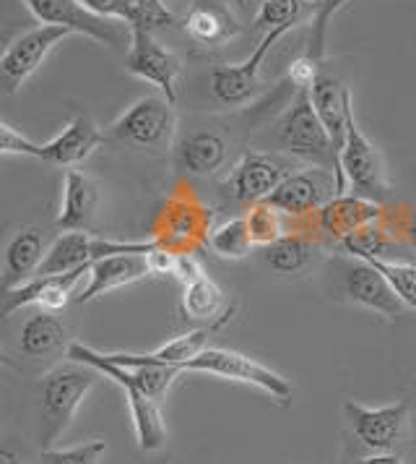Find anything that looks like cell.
I'll list each match as a JSON object with an SVG mask.
<instances>
[{
    "label": "cell",
    "instance_id": "7bdbcfd3",
    "mask_svg": "<svg viewBox=\"0 0 416 464\" xmlns=\"http://www.w3.org/2000/svg\"><path fill=\"white\" fill-rule=\"evenodd\" d=\"M83 5L104 19H118L125 22V0H81Z\"/></svg>",
    "mask_w": 416,
    "mask_h": 464
},
{
    "label": "cell",
    "instance_id": "e575fe53",
    "mask_svg": "<svg viewBox=\"0 0 416 464\" xmlns=\"http://www.w3.org/2000/svg\"><path fill=\"white\" fill-rule=\"evenodd\" d=\"M208 347V329H193L187 334L169 339L162 347H156L154 353H148L156 362H166V365H177V368H185V362L201 355Z\"/></svg>",
    "mask_w": 416,
    "mask_h": 464
},
{
    "label": "cell",
    "instance_id": "8992f818",
    "mask_svg": "<svg viewBox=\"0 0 416 464\" xmlns=\"http://www.w3.org/2000/svg\"><path fill=\"white\" fill-rule=\"evenodd\" d=\"M183 371L190 373H208V376H219V379L237 381V383H248L252 389L263 392L266 397L279 401L281 407H289L294 389L281 373L270 371L269 365L258 362L245 353L227 350V347H206L201 355L185 362Z\"/></svg>",
    "mask_w": 416,
    "mask_h": 464
},
{
    "label": "cell",
    "instance_id": "603a6c76",
    "mask_svg": "<svg viewBox=\"0 0 416 464\" xmlns=\"http://www.w3.org/2000/svg\"><path fill=\"white\" fill-rule=\"evenodd\" d=\"M47 232L42 227H21L11 235L3 258V293L34 279L47 256Z\"/></svg>",
    "mask_w": 416,
    "mask_h": 464
},
{
    "label": "cell",
    "instance_id": "d4e9b609",
    "mask_svg": "<svg viewBox=\"0 0 416 464\" xmlns=\"http://www.w3.org/2000/svg\"><path fill=\"white\" fill-rule=\"evenodd\" d=\"M180 311L187 321L208 324V329H219L232 318L224 290L216 285V279H211L208 275L198 276L195 282L183 287Z\"/></svg>",
    "mask_w": 416,
    "mask_h": 464
},
{
    "label": "cell",
    "instance_id": "52a82bcc",
    "mask_svg": "<svg viewBox=\"0 0 416 464\" xmlns=\"http://www.w3.org/2000/svg\"><path fill=\"white\" fill-rule=\"evenodd\" d=\"M341 193H356L373 201H385L391 196V183L380 149L362 133L356 118H349L346 144L338 157V196Z\"/></svg>",
    "mask_w": 416,
    "mask_h": 464
},
{
    "label": "cell",
    "instance_id": "f546056e",
    "mask_svg": "<svg viewBox=\"0 0 416 464\" xmlns=\"http://www.w3.org/2000/svg\"><path fill=\"white\" fill-rule=\"evenodd\" d=\"M185 32L198 44H222L240 32L237 22L224 8L216 5H193L185 16Z\"/></svg>",
    "mask_w": 416,
    "mask_h": 464
},
{
    "label": "cell",
    "instance_id": "7402d4cb",
    "mask_svg": "<svg viewBox=\"0 0 416 464\" xmlns=\"http://www.w3.org/2000/svg\"><path fill=\"white\" fill-rule=\"evenodd\" d=\"M310 100L323 128L331 136V144L336 149V157H341V149L346 144V130H349V118L354 112L352 92L344 86L336 76L320 73L310 86Z\"/></svg>",
    "mask_w": 416,
    "mask_h": 464
},
{
    "label": "cell",
    "instance_id": "6da1fadb",
    "mask_svg": "<svg viewBox=\"0 0 416 464\" xmlns=\"http://www.w3.org/2000/svg\"><path fill=\"white\" fill-rule=\"evenodd\" d=\"M102 373L94 365L76 362L68 358V362L55 365L40 383V439L42 451L55 449V443L68 430L71 420L76 418L79 407L89 397V392L97 386Z\"/></svg>",
    "mask_w": 416,
    "mask_h": 464
},
{
    "label": "cell",
    "instance_id": "8d00e7d4",
    "mask_svg": "<svg viewBox=\"0 0 416 464\" xmlns=\"http://www.w3.org/2000/svg\"><path fill=\"white\" fill-rule=\"evenodd\" d=\"M346 3H349V0H317V3H315L307 55L315 58L317 63H320V61H323V55H326V34H328V24H331L333 16H336Z\"/></svg>",
    "mask_w": 416,
    "mask_h": 464
},
{
    "label": "cell",
    "instance_id": "f6af8a7d",
    "mask_svg": "<svg viewBox=\"0 0 416 464\" xmlns=\"http://www.w3.org/2000/svg\"><path fill=\"white\" fill-rule=\"evenodd\" d=\"M356 464H406L395 451H373L370 457L359 459Z\"/></svg>",
    "mask_w": 416,
    "mask_h": 464
},
{
    "label": "cell",
    "instance_id": "83f0119b",
    "mask_svg": "<svg viewBox=\"0 0 416 464\" xmlns=\"http://www.w3.org/2000/svg\"><path fill=\"white\" fill-rule=\"evenodd\" d=\"M341 251L352 258H362V261H370V258H383V261H398L406 254H411L393 232L388 230L383 222L370 225L364 230H359L352 237H346L341 246Z\"/></svg>",
    "mask_w": 416,
    "mask_h": 464
},
{
    "label": "cell",
    "instance_id": "ba28073f",
    "mask_svg": "<svg viewBox=\"0 0 416 464\" xmlns=\"http://www.w3.org/2000/svg\"><path fill=\"white\" fill-rule=\"evenodd\" d=\"M154 248H156L154 240L133 243V240H109V237L94 235L89 230L62 232L50 243L37 276L68 275V272H76V269H86V266L102 261L107 256L151 254Z\"/></svg>",
    "mask_w": 416,
    "mask_h": 464
},
{
    "label": "cell",
    "instance_id": "5b68a950",
    "mask_svg": "<svg viewBox=\"0 0 416 464\" xmlns=\"http://www.w3.org/2000/svg\"><path fill=\"white\" fill-rule=\"evenodd\" d=\"M177 136V112L166 97H141L107 128V139L125 147L162 154Z\"/></svg>",
    "mask_w": 416,
    "mask_h": 464
},
{
    "label": "cell",
    "instance_id": "2e32d148",
    "mask_svg": "<svg viewBox=\"0 0 416 464\" xmlns=\"http://www.w3.org/2000/svg\"><path fill=\"white\" fill-rule=\"evenodd\" d=\"M338 269H341L344 293L352 303L362 305V308H370L377 316L388 318V321H395L403 314L406 305L398 300L393 287L388 285V279L380 275L373 264L349 256V258L338 261Z\"/></svg>",
    "mask_w": 416,
    "mask_h": 464
},
{
    "label": "cell",
    "instance_id": "cb8c5ba5",
    "mask_svg": "<svg viewBox=\"0 0 416 464\" xmlns=\"http://www.w3.org/2000/svg\"><path fill=\"white\" fill-rule=\"evenodd\" d=\"M99 207V186L81 172V169H68L62 178V198L61 211L55 225L62 232L89 230Z\"/></svg>",
    "mask_w": 416,
    "mask_h": 464
},
{
    "label": "cell",
    "instance_id": "f1b7e54d",
    "mask_svg": "<svg viewBox=\"0 0 416 464\" xmlns=\"http://www.w3.org/2000/svg\"><path fill=\"white\" fill-rule=\"evenodd\" d=\"M312 258H315V237L299 232H291L279 243L263 248V261L279 275H302L310 269Z\"/></svg>",
    "mask_w": 416,
    "mask_h": 464
},
{
    "label": "cell",
    "instance_id": "9a60e30c",
    "mask_svg": "<svg viewBox=\"0 0 416 464\" xmlns=\"http://www.w3.org/2000/svg\"><path fill=\"white\" fill-rule=\"evenodd\" d=\"M289 172H294V168L289 169V162L281 160L279 154L248 151L229 172L227 193L234 201L252 207L258 201L270 198V193L287 180Z\"/></svg>",
    "mask_w": 416,
    "mask_h": 464
},
{
    "label": "cell",
    "instance_id": "e0dca14e",
    "mask_svg": "<svg viewBox=\"0 0 416 464\" xmlns=\"http://www.w3.org/2000/svg\"><path fill=\"white\" fill-rule=\"evenodd\" d=\"M383 217H385V207L380 201L356 193H341L315 214V225L320 237H328L331 243L341 246L346 237H352L359 230L383 222Z\"/></svg>",
    "mask_w": 416,
    "mask_h": 464
},
{
    "label": "cell",
    "instance_id": "4fadbf2b",
    "mask_svg": "<svg viewBox=\"0 0 416 464\" xmlns=\"http://www.w3.org/2000/svg\"><path fill=\"white\" fill-rule=\"evenodd\" d=\"M346 420L356 441L373 451H393L409 430V404L395 401L383 407H367L359 401H344Z\"/></svg>",
    "mask_w": 416,
    "mask_h": 464
},
{
    "label": "cell",
    "instance_id": "74e56055",
    "mask_svg": "<svg viewBox=\"0 0 416 464\" xmlns=\"http://www.w3.org/2000/svg\"><path fill=\"white\" fill-rule=\"evenodd\" d=\"M104 451H107V443L91 439L71 449H44L42 464H99Z\"/></svg>",
    "mask_w": 416,
    "mask_h": 464
},
{
    "label": "cell",
    "instance_id": "60d3db41",
    "mask_svg": "<svg viewBox=\"0 0 416 464\" xmlns=\"http://www.w3.org/2000/svg\"><path fill=\"white\" fill-rule=\"evenodd\" d=\"M317 61L310 58V55H302V58H297L294 63L289 65V71H287V76H289V82L294 84V89L299 92V89H310L315 84V79L320 76L317 73Z\"/></svg>",
    "mask_w": 416,
    "mask_h": 464
},
{
    "label": "cell",
    "instance_id": "277c9868",
    "mask_svg": "<svg viewBox=\"0 0 416 464\" xmlns=\"http://www.w3.org/2000/svg\"><path fill=\"white\" fill-rule=\"evenodd\" d=\"M68 358L76 362H86L94 365L104 379L115 381L128 397V407H130V420H133V430H136V441L141 451H159L166 443V425L156 400H151L144 389L136 381L128 376V371L104 360L99 350L81 344V342H71L68 344Z\"/></svg>",
    "mask_w": 416,
    "mask_h": 464
},
{
    "label": "cell",
    "instance_id": "7c38bea8",
    "mask_svg": "<svg viewBox=\"0 0 416 464\" xmlns=\"http://www.w3.org/2000/svg\"><path fill=\"white\" fill-rule=\"evenodd\" d=\"M125 71L136 79H144L148 84L156 86L162 92V97H166L172 105L177 102L183 63L151 32H133L130 34L128 55H125Z\"/></svg>",
    "mask_w": 416,
    "mask_h": 464
},
{
    "label": "cell",
    "instance_id": "4dcf8cb0",
    "mask_svg": "<svg viewBox=\"0 0 416 464\" xmlns=\"http://www.w3.org/2000/svg\"><path fill=\"white\" fill-rule=\"evenodd\" d=\"M245 219H248L252 246L269 248L273 243H279L281 237L291 235V217H287L281 209H276L270 201H258V204L248 207Z\"/></svg>",
    "mask_w": 416,
    "mask_h": 464
},
{
    "label": "cell",
    "instance_id": "1f68e13d",
    "mask_svg": "<svg viewBox=\"0 0 416 464\" xmlns=\"http://www.w3.org/2000/svg\"><path fill=\"white\" fill-rule=\"evenodd\" d=\"M312 14H315V3H310V0H269L258 8L255 29L263 34L273 32V29L289 32L305 19L312 22Z\"/></svg>",
    "mask_w": 416,
    "mask_h": 464
},
{
    "label": "cell",
    "instance_id": "4316f807",
    "mask_svg": "<svg viewBox=\"0 0 416 464\" xmlns=\"http://www.w3.org/2000/svg\"><path fill=\"white\" fill-rule=\"evenodd\" d=\"M65 324L52 311H37L24 321L19 332V350L26 358H47L65 344Z\"/></svg>",
    "mask_w": 416,
    "mask_h": 464
},
{
    "label": "cell",
    "instance_id": "484cf974",
    "mask_svg": "<svg viewBox=\"0 0 416 464\" xmlns=\"http://www.w3.org/2000/svg\"><path fill=\"white\" fill-rule=\"evenodd\" d=\"M104 360L115 362L128 371V376L136 381L151 400H162L166 392L172 389V383L180 379L185 371L177 365H166L156 362L148 353L146 355H133V353H102Z\"/></svg>",
    "mask_w": 416,
    "mask_h": 464
},
{
    "label": "cell",
    "instance_id": "836d02e7",
    "mask_svg": "<svg viewBox=\"0 0 416 464\" xmlns=\"http://www.w3.org/2000/svg\"><path fill=\"white\" fill-rule=\"evenodd\" d=\"M125 24L130 32H156L177 24V16L162 0H125Z\"/></svg>",
    "mask_w": 416,
    "mask_h": 464
},
{
    "label": "cell",
    "instance_id": "d590c367",
    "mask_svg": "<svg viewBox=\"0 0 416 464\" xmlns=\"http://www.w3.org/2000/svg\"><path fill=\"white\" fill-rule=\"evenodd\" d=\"M367 264H373L380 275L388 279V285L393 287L398 300L416 311V264L398 258V261H383V258H370Z\"/></svg>",
    "mask_w": 416,
    "mask_h": 464
},
{
    "label": "cell",
    "instance_id": "3957f363",
    "mask_svg": "<svg viewBox=\"0 0 416 464\" xmlns=\"http://www.w3.org/2000/svg\"><path fill=\"white\" fill-rule=\"evenodd\" d=\"M211 222L213 211L206 201L190 186H180L166 198L151 240L156 248H165L169 254L193 256L198 248L208 246V235L213 230Z\"/></svg>",
    "mask_w": 416,
    "mask_h": 464
},
{
    "label": "cell",
    "instance_id": "7dc6e473",
    "mask_svg": "<svg viewBox=\"0 0 416 464\" xmlns=\"http://www.w3.org/2000/svg\"><path fill=\"white\" fill-rule=\"evenodd\" d=\"M252 3H258V5H263V3H269V0H252Z\"/></svg>",
    "mask_w": 416,
    "mask_h": 464
},
{
    "label": "cell",
    "instance_id": "9c48e42d",
    "mask_svg": "<svg viewBox=\"0 0 416 464\" xmlns=\"http://www.w3.org/2000/svg\"><path fill=\"white\" fill-rule=\"evenodd\" d=\"M32 16L42 24L65 26L71 34H83L94 43L107 47L130 44V26L118 19H104L99 14L89 11L81 0H24Z\"/></svg>",
    "mask_w": 416,
    "mask_h": 464
},
{
    "label": "cell",
    "instance_id": "ac0fdd59",
    "mask_svg": "<svg viewBox=\"0 0 416 464\" xmlns=\"http://www.w3.org/2000/svg\"><path fill=\"white\" fill-rule=\"evenodd\" d=\"M83 276H89V266L86 269H76L68 275H50V276H34L29 282H24L19 287L3 293V308L0 316H14L24 305H37L40 311H52L58 314L68 305V300L73 297L76 287L81 285Z\"/></svg>",
    "mask_w": 416,
    "mask_h": 464
},
{
    "label": "cell",
    "instance_id": "ab89813d",
    "mask_svg": "<svg viewBox=\"0 0 416 464\" xmlns=\"http://www.w3.org/2000/svg\"><path fill=\"white\" fill-rule=\"evenodd\" d=\"M0 151H3L5 157L19 154V157H34V160H37L40 144H34L32 139H26V136H24L21 130H16L14 126L0 123Z\"/></svg>",
    "mask_w": 416,
    "mask_h": 464
},
{
    "label": "cell",
    "instance_id": "44dd1931",
    "mask_svg": "<svg viewBox=\"0 0 416 464\" xmlns=\"http://www.w3.org/2000/svg\"><path fill=\"white\" fill-rule=\"evenodd\" d=\"M151 275L148 266V254H118L107 256L102 261L89 266V282L79 295L73 297L76 303H91L97 297L107 295L118 287L136 285Z\"/></svg>",
    "mask_w": 416,
    "mask_h": 464
},
{
    "label": "cell",
    "instance_id": "d6986e66",
    "mask_svg": "<svg viewBox=\"0 0 416 464\" xmlns=\"http://www.w3.org/2000/svg\"><path fill=\"white\" fill-rule=\"evenodd\" d=\"M229 141L216 128H198L185 133L175 144V168L183 175L193 178H211L219 169L227 168Z\"/></svg>",
    "mask_w": 416,
    "mask_h": 464
},
{
    "label": "cell",
    "instance_id": "7a4b0ae2",
    "mask_svg": "<svg viewBox=\"0 0 416 464\" xmlns=\"http://www.w3.org/2000/svg\"><path fill=\"white\" fill-rule=\"evenodd\" d=\"M276 147L294 160L312 168L333 169L338 180V157L331 144L328 130L323 128L310 100V89H299L294 102L287 107L281 121L276 123Z\"/></svg>",
    "mask_w": 416,
    "mask_h": 464
},
{
    "label": "cell",
    "instance_id": "8fae6325",
    "mask_svg": "<svg viewBox=\"0 0 416 464\" xmlns=\"http://www.w3.org/2000/svg\"><path fill=\"white\" fill-rule=\"evenodd\" d=\"M338 196V180L333 169L326 168H299L287 175V180L270 193V201L276 209H281L291 219H307L315 217L331 198Z\"/></svg>",
    "mask_w": 416,
    "mask_h": 464
},
{
    "label": "cell",
    "instance_id": "5bb4252c",
    "mask_svg": "<svg viewBox=\"0 0 416 464\" xmlns=\"http://www.w3.org/2000/svg\"><path fill=\"white\" fill-rule=\"evenodd\" d=\"M287 34V29H273L260 37L258 47L250 53L248 61L234 65H213L208 73V84L211 94L222 102V105L234 107L252 100L260 89V65L270 53V47L279 43Z\"/></svg>",
    "mask_w": 416,
    "mask_h": 464
},
{
    "label": "cell",
    "instance_id": "ee69618b",
    "mask_svg": "<svg viewBox=\"0 0 416 464\" xmlns=\"http://www.w3.org/2000/svg\"><path fill=\"white\" fill-rule=\"evenodd\" d=\"M148 266H151V275H175L177 256L169 254L165 248H154L148 254Z\"/></svg>",
    "mask_w": 416,
    "mask_h": 464
},
{
    "label": "cell",
    "instance_id": "bcb514c9",
    "mask_svg": "<svg viewBox=\"0 0 416 464\" xmlns=\"http://www.w3.org/2000/svg\"><path fill=\"white\" fill-rule=\"evenodd\" d=\"M0 464H21V457L11 449V446H5V449L0 451Z\"/></svg>",
    "mask_w": 416,
    "mask_h": 464
},
{
    "label": "cell",
    "instance_id": "b9f144b4",
    "mask_svg": "<svg viewBox=\"0 0 416 464\" xmlns=\"http://www.w3.org/2000/svg\"><path fill=\"white\" fill-rule=\"evenodd\" d=\"M206 272H203V266H201V261L195 258V254L193 256H177V266H175V279L185 287V285H190V282H195L198 276H203Z\"/></svg>",
    "mask_w": 416,
    "mask_h": 464
},
{
    "label": "cell",
    "instance_id": "c3c4849f",
    "mask_svg": "<svg viewBox=\"0 0 416 464\" xmlns=\"http://www.w3.org/2000/svg\"><path fill=\"white\" fill-rule=\"evenodd\" d=\"M315 3H317V0H315Z\"/></svg>",
    "mask_w": 416,
    "mask_h": 464
},
{
    "label": "cell",
    "instance_id": "ffe728a7",
    "mask_svg": "<svg viewBox=\"0 0 416 464\" xmlns=\"http://www.w3.org/2000/svg\"><path fill=\"white\" fill-rule=\"evenodd\" d=\"M104 141L107 133H102L89 115H76L52 141L40 144L37 160L58 168H76L102 147Z\"/></svg>",
    "mask_w": 416,
    "mask_h": 464
},
{
    "label": "cell",
    "instance_id": "30bf717a",
    "mask_svg": "<svg viewBox=\"0 0 416 464\" xmlns=\"http://www.w3.org/2000/svg\"><path fill=\"white\" fill-rule=\"evenodd\" d=\"M68 34L71 32L65 26L40 24L8 44L0 58V82L5 86V94H16L29 82V76H34L37 68L47 61L55 44H61Z\"/></svg>",
    "mask_w": 416,
    "mask_h": 464
},
{
    "label": "cell",
    "instance_id": "f35d334b",
    "mask_svg": "<svg viewBox=\"0 0 416 464\" xmlns=\"http://www.w3.org/2000/svg\"><path fill=\"white\" fill-rule=\"evenodd\" d=\"M383 225L393 232L395 237L416 256V207H411V204H398L393 209H385Z\"/></svg>",
    "mask_w": 416,
    "mask_h": 464
},
{
    "label": "cell",
    "instance_id": "d6a6232c",
    "mask_svg": "<svg viewBox=\"0 0 416 464\" xmlns=\"http://www.w3.org/2000/svg\"><path fill=\"white\" fill-rule=\"evenodd\" d=\"M208 248L219 258H229V261H240L252 251V237L248 230V219L242 217H232L227 222L216 225L211 235H208Z\"/></svg>",
    "mask_w": 416,
    "mask_h": 464
}]
</instances>
